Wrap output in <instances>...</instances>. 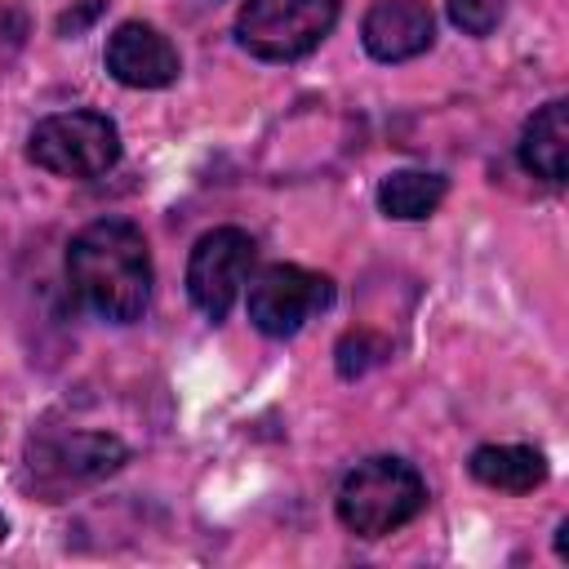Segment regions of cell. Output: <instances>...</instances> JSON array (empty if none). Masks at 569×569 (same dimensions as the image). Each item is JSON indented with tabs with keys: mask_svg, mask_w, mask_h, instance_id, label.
Instances as JSON below:
<instances>
[{
	"mask_svg": "<svg viewBox=\"0 0 569 569\" xmlns=\"http://www.w3.org/2000/svg\"><path fill=\"white\" fill-rule=\"evenodd\" d=\"M67 280L93 316L111 325L142 320V311L151 307V284H156L142 231L124 218L89 222L67 244Z\"/></svg>",
	"mask_w": 569,
	"mask_h": 569,
	"instance_id": "6da1fadb",
	"label": "cell"
},
{
	"mask_svg": "<svg viewBox=\"0 0 569 569\" xmlns=\"http://www.w3.org/2000/svg\"><path fill=\"white\" fill-rule=\"evenodd\" d=\"M427 507V485L405 458H365L338 489V520L356 538H387Z\"/></svg>",
	"mask_w": 569,
	"mask_h": 569,
	"instance_id": "7a4b0ae2",
	"label": "cell"
},
{
	"mask_svg": "<svg viewBox=\"0 0 569 569\" xmlns=\"http://www.w3.org/2000/svg\"><path fill=\"white\" fill-rule=\"evenodd\" d=\"M338 22V0H244L236 13V40L262 62L307 58Z\"/></svg>",
	"mask_w": 569,
	"mask_h": 569,
	"instance_id": "3957f363",
	"label": "cell"
},
{
	"mask_svg": "<svg viewBox=\"0 0 569 569\" xmlns=\"http://www.w3.org/2000/svg\"><path fill=\"white\" fill-rule=\"evenodd\" d=\"M27 156L58 178H102L120 160V129L102 111H58L31 129Z\"/></svg>",
	"mask_w": 569,
	"mask_h": 569,
	"instance_id": "277c9868",
	"label": "cell"
},
{
	"mask_svg": "<svg viewBox=\"0 0 569 569\" xmlns=\"http://www.w3.org/2000/svg\"><path fill=\"white\" fill-rule=\"evenodd\" d=\"M333 302V280L298 262H271L249 280V325L267 338H293L316 311Z\"/></svg>",
	"mask_w": 569,
	"mask_h": 569,
	"instance_id": "5b68a950",
	"label": "cell"
},
{
	"mask_svg": "<svg viewBox=\"0 0 569 569\" xmlns=\"http://www.w3.org/2000/svg\"><path fill=\"white\" fill-rule=\"evenodd\" d=\"M253 253H258V244L240 227H213L196 240V249L187 258V293L204 320H213V325L227 320V311L236 307V298L249 280Z\"/></svg>",
	"mask_w": 569,
	"mask_h": 569,
	"instance_id": "8992f818",
	"label": "cell"
},
{
	"mask_svg": "<svg viewBox=\"0 0 569 569\" xmlns=\"http://www.w3.org/2000/svg\"><path fill=\"white\" fill-rule=\"evenodd\" d=\"M107 71L124 84V89H164L178 80L182 58L169 44L164 31H156L151 22H120L107 36V53H102Z\"/></svg>",
	"mask_w": 569,
	"mask_h": 569,
	"instance_id": "52a82bcc",
	"label": "cell"
},
{
	"mask_svg": "<svg viewBox=\"0 0 569 569\" xmlns=\"http://www.w3.org/2000/svg\"><path fill=\"white\" fill-rule=\"evenodd\" d=\"M360 40L378 62H409L431 49L436 18L427 0H373L360 22Z\"/></svg>",
	"mask_w": 569,
	"mask_h": 569,
	"instance_id": "ba28073f",
	"label": "cell"
},
{
	"mask_svg": "<svg viewBox=\"0 0 569 569\" xmlns=\"http://www.w3.org/2000/svg\"><path fill=\"white\" fill-rule=\"evenodd\" d=\"M520 164L542 178V182H565L569 173V102H547L529 116L525 133H520V147H516Z\"/></svg>",
	"mask_w": 569,
	"mask_h": 569,
	"instance_id": "9c48e42d",
	"label": "cell"
},
{
	"mask_svg": "<svg viewBox=\"0 0 569 569\" xmlns=\"http://www.w3.org/2000/svg\"><path fill=\"white\" fill-rule=\"evenodd\" d=\"M31 458H40V471H53L58 480L80 485V480L111 476L124 462V445L116 436H102V431H80L71 440H58V445L36 449Z\"/></svg>",
	"mask_w": 569,
	"mask_h": 569,
	"instance_id": "30bf717a",
	"label": "cell"
},
{
	"mask_svg": "<svg viewBox=\"0 0 569 569\" xmlns=\"http://www.w3.org/2000/svg\"><path fill=\"white\" fill-rule=\"evenodd\" d=\"M467 467L480 485L502 493H529L547 480V458L529 445H480Z\"/></svg>",
	"mask_w": 569,
	"mask_h": 569,
	"instance_id": "8fae6325",
	"label": "cell"
},
{
	"mask_svg": "<svg viewBox=\"0 0 569 569\" xmlns=\"http://www.w3.org/2000/svg\"><path fill=\"white\" fill-rule=\"evenodd\" d=\"M445 191H449V182L431 169H396L378 182V209L396 222H418L440 209Z\"/></svg>",
	"mask_w": 569,
	"mask_h": 569,
	"instance_id": "7c38bea8",
	"label": "cell"
},
{
	"mask_svg": "<svg viewBox=\"0 0 569 569\" xmlns=\"http://www.w3.org/2000/svg\"><path fill=\"white\" fill-rule=\"evenodd\" d=\"M507 13V0H449V18L467 36H489Z\"/></svg>",
	"mask_w": 569,
	"mask_h": 569,
	"instance_id": "4fadbf2b",
	"label": "cell"
},
{
	"mask_svg": "<svg viewBox=\"0 0 569 569\" xmlns=\"http://www.w3.org/2000/svg\"><path fill=\"white\" fill-rule=\"evenodd\" d=\"M373 360H382V342H373L369 333H347V338L338 342V373H342V378L365 373Z\"/></svg>",
	"mask_w": 569,
	"mask_h": 569,
	"instance_id": "5bb4252c",
	"label": "cell"
},
{
	"mask_svg": "<svg viewBox=\"0 0 569 569\" xmlns=\"http://www.w3.org/2000/svg\"><path fill=\"white\" fill-rule=\"evenodd\" d=\"M4 533H9V520H4V516H0V542H4Z\"/></svg>",
	"mask_w": 569,
	"mask_h": 569,
	"instance_id": "9a60e30c",
	"label": "cell"
}]
</instances>
